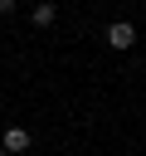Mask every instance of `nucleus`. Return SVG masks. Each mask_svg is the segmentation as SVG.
I'll return each instance as SVG.
<instances>
[{"mask_svg": "<svg viewBox=\"0 0 146 156\" xmlns=\"http://www.w3.org/2000/svg\"><path fill=\"white\" fill-rule=\"evenodd\" d=\"M24 146H29V132H24V127H10V132H5V156H10V151H24Z\"/></svg>", "mask_w": 146, "mask_h": 156, "instance_id": "f03ea898", "label": "nucleus"}, {"mask_svg": "<svg viewBox=\"0 0 146 156\" xmlns=\"http://www.w3.org/2000/svg\"><path fill=\"white\" fill-rule=\"evenodd\" d=\"M10 10H15V0H0V15H10Z\"/></svg>", "mask_w": 146, "mask_h": 156, "instance_id": "20e7f679", "label": "nucleus"}, {"mask_svg": "<svg viewBox=\"0 0 146 156\" xmlns=\"http://www.w3.org/2000/svg\"><path fill=\"white\" fill-rule=\"evenodd\" d=\"M107 44H112V49H131V44H136V29H131L127 20H117V24H107Z\"/></svg>", "mask_w": 146, "mask_h": 156, "instance_id": "f257e3e1", "label": "nucleus"}, {"mask_svg": "<svg viewBox=\"0 0 146 156\" xmlns=\"http://www.w3.org/2000/svg\"><path fill=\"white\" fill-rule=\"evenodd\" d=\"M0 156H5V151H0Z\"/></svg>", "mask_w": 146, "mask_h": 156, "instance_id": "39448f33", "label": "nucleus"}, {"mask_svg": "<svg viewBox=\"0 0 146 156\" xmlns=\"http://www.w3.org/2000/svg\"><path fill=\"white\" fill-rule=\"evenodd\" d=\"M54 20H58V10H54L49 0H39V5H34V24L44 29V24H54Z\"/></svg>", "mask_w": 146, "mask_h": 156, "instance_id": "7ed1b4c3", "label": "nucleus"}]
</instances>
